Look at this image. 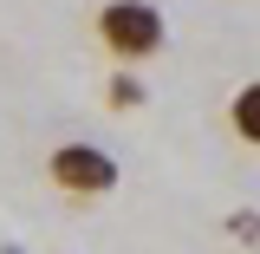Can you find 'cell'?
Instances as JSON below:
<instances>
[{"label": "cell", "instance_id": "1", "mask_svg": "<svg viewBox=\"0 0 260 254\" xmlns=\"http://www.w3.org/2000/svg\"><path fill=\"white\" fill-rule=\"evenodd\" d=\"M98 39H104V52L117 65H143L162 52V39H169V20H162L150 0H104V13H98Z\"/></svg>", "mask_w": 260, "mask_h": 254}, {"label": "cell", "instance_id": "5", "mask_svg": "<svg viewBox=\"0 0 260 254\" xmlns=\"http://www.w3.org/2000/svg\"><path fill=\"white\" fill-rule=\"evenodd\" d=\"M228 235H234V241H260V215H247V209L228 215Z\"/></svg>", "mask_w": 260, "mask_h": 254}, {"label": "cell", "instance_id": "4", "mask_svg": "<svg viewBox=\"0 0 260 254\" xmlns=\"http://www.w3.org/2000/svg\"><path fill=\"white\" fill-rule=\"evenodd\" d=\"M104 98H111V111H137L150 92L137 85V72H130V65H117V78H111V92H104Z\"/></svg>", "mask_w": 260, "mask_h": 254}, {"label": "cell", "instance_id": "2", "mask_svg": "<svg viewBox=\"0 0 260 254\" xmlns=\"http://www.w3.org/2000/svg\"><path fill=\"white\" fill-rule=\"evenodd\" d=\"M46 170H52V183H59L65 195H78V202H98V195L117 189V157L98 150V144H59Z\"/></svg>", "mask_w": 260, "mask_h": 254}, {"label": "cell", "instance_id": "3", "mask_svg": "<svg viewBox=\"0 0 260 254\" xmlns=\"http://www.w3.org/2000/svg\"><path fill=\"white\" fill-rule=\"evenodd\" d=\"M228 124H234L241 144H254V150H260V78H247L241 92L228 98Z\"/></svg>", "mask_w": 260, "mask_h": 254}]
</instances>
